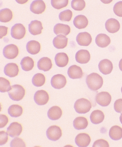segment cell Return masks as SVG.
Returning a JSON list of instances; mask_svg holds the SVG:
<instances>
[{
    "label": "cell",
    "instance_id": "1",
    "mask_svg": "<svg viewBox=\"0 0 122 147\" xmlns=\"http://www.w3.org/2000/svg\"><path fill=\"white\" fill-rule=\"evenodd\" d=\"M86 82L90 90L96 91L102 87L103 80L102 77L97 73H93L87 76Z\"/></svg>",
    "mask_w": 122,
    "mask_h": 147
},
{
    "label": "cell",
    "instance_id": "2",
    "mask_svg": "<svg viewBox=\"0 0 122 147\" xmlns=\"http://www.w3.org/2000/svg\"><path fill=\"white\" fill-rule=\"evenodd\" d=\"M8 93L11 100L19 101L24 97L25 90L23 86L19 84H15L11 86V88L8 92Z\"/></svg>",
    "mask_w": 122,
    "mask_h": 147
},
{
    "label": "cell",
    "instance_id": "3",
    "mask_svg": "<svg viewBox=\"0 0 122 147\" xmlns=\"http://www.w3.org/2000/svg\"><path fill=\"white\" fill-rule=\"evenodd\" d=\"M92 107L91 102L85 98L79 99L74 104L75 111L80 114H85L90 111Z\"/></svg>",
    "mask_w": 122,
    "mask_h": 147
},
{
    "label": "cell",
    "instance_id": "4",
    "mask_svg": "<svg viewBox=\"0 0 122 147\" xmlns=\"http://www.w3.org/2000/svg\"><path fill=\"white\" fill-rule=\"evenodd\" d=\"M26 33V30L21 24H15L11 29V35L14 39L20 40L24 37Z\"/></svg>",
    "mask_w": 122,
    "mask_h": 147
},
{
    "label": "cell",
    "instance_id": "5",
    "mask_svg": "<svg viewBox=\"0 0 122 147\" xmlns=\"http://www.w3.org/2000/svg\"><path fill=\"white\" fill-rule=\"evenodd\" d=\"M46 135L49 140L56 141L61 138L62 133L61 128L57 125L50 126L47 129Z\"/></svg>",
    "mask_w": 122,
    "mask_h": 147
},
{
    "label": "cell",
    "instance_id": "6",
    "mask_svg": "<svg viewBox=\"0 0 122 147\" xmlns=\"http://www.w3.org/2000/svg\"><path fill=\"white\" fill-rule=\"evenodd\" d=\"M19 53V49L15 45H8L3 49V55L5 58L9 59H13L15 58L18 55Z\"/></svg>",
    "mask_w": 122,
    "mask_h": 147
},
{
    "label": "cell",
    "instance_id": "7",
    "mask_svg": "<svg viewBox=\"0 0 122 147\" xmlns=\"http://www.w3.org/2000/svg\"><path fill=\"white\" fill-rule=\"evenodd\" d=\"M112 97L107 92H103L97 94L95 97L96 103L102 107H107L110 104Z\"/></svg>",
    "mask_w": 122,
    "mask_h": 147
},
{
    "label": "cell",
    "instance_id": "8",
    "mask_svg": "<svg viewBox=\"0 0 122 147\" xmlns=\"http://www.w3.org/2000/svg\"><path fill=\"white\" fill-rule=\"evenodd\" d=\"M67 83L66 79L64 76L58 74L52 77L51 81L52 87L55 89H59L64 88Z\"/></svg>",
    "mask_w": 122,
    "mask_h": 147
},
{
    "label": "cell",
    "instance_id": "9",
    "mask_svg": "<svg viewBox=\"0 0 122 147\" xmlns=\"http://www.w3.org/2000/svg\"><path fill=\"white\" fill-rule=\"evenodd\" d=\"M49 97L48 93L44 90H38L35 93L34 100L35 103L39 105L46 104L49 101Z\"/></svg>",
    "mask_w": 122,
    "mask_h": 147
},
{
    "label": "cell",
    "instance_id": "10",
    "mask_svg": "<svg viewBox=\"0 0 122 147\" xmlns=\"http://www.w3.org/2000/svg\"><path fill=\"white\" fill-rule=\"evenodd\" d=\"M23 131V127L21 124L18 122L11 123L7 127V132L9 136L15 138L18 137Z\"/></svg>",
    "mask_w": 122,
    "mask_h": 147
},
{
    "label": "cell",
    "instance_id": "11",
    "mask_svg": "<svg viewBox=\"0 0 122 147\" xmlns=\"http://www.w3.org/2000/svg\"><path fill=\"white\" fill-rule=\"evenodd\" d=\"M76 40L79 45L87 46L91 44L92 38L89 33L83 32L79 33L76 38Z\"/></svg>",
    "mask_w": 122,
    "mask_h": 147
},
{
    "label": "cell",
    "instance_id": "12",
    "mask_svg": "<svg viewBox=\"0 0 122 147\" xmlns=\"http://www.w3.org/2000/svg\"><path fill=\"white\" fill-rule=\"evenodd\" d=\"M46 9V5L43 1L36 0L33 1L30 6V10L36 14L42 13Z\"/></svg>",
    "mask_w": 122,
    "mask_h": 147
},
{
    "label": "cell",
    "instance_id": "13",
    "mask_svg": "<svg viewBox=\"0 0 122 147\" xmlns=\"http://www.w3.org/2000/svg\"><path fill=\"white\" fill-rule=\"evenodd\" d=\"M91 138L88 134L81 133L78 134L75 138L76 144L79 147H87L89 145Z\"/></svg>",
    "mask_w": 122,
    "mask_h": 147
},
{
    "label": "cell",
    "instance_id": "14",
    "mask_svg": "<svg viewBox=\"0 0 122 147\" xmlns=\"http://www.w3.org/2000/svg\"><path fill=\"white\" fill-rule=\"evenodd\" d=\"M99 68L101 72L106 75L111 73L113 69V65L110 60L105 59L99 62Z\"/></svg>",
    "mask_w": 122,
    "mask_h": 147
},
{
    "label": "cell",
    "instance_id": "15",
    "mask_svg": "<svg viewBox=\"0 0 122 147\" xmlns=\"http://www.w3.org/2000/svg\"><path fill=\"white\" fill-rule=\"evenodd\" d=\"M43 29L42 23L39 20H33L28 25L29 32L33 36L41 34Z\"/></svg>",
    "mask_w": 122,
    "mask_h": 147
},
{
    "label": "cell",
    "instance_id": "16",
    "mask_svg": "<svg viewBox=\"0 0 122 147\" xmlns=\"http://www.w3.org/2000/svg\"><path fill=\"white\" fill-rule=\"evenodd\" d=\"M19 67L17 64L10 63L6 65L4 68V73L6 76L10 78L16 76L19 72Z\"/></svg>",
    "mask_w": 122,
    "mask_h": 147
},
{
    "label": "cell",
    "instance_id": "17",
    "mask_svg": "<svg viewBox=\"0 0 122 147\" xmlns=\"http://www.w3.org/2000/svg\"><path fill=\"white\" fill-rule=\"evenodd\" d=\"M67 74L69 77L73 79H80L83 76L81 68L76 65H72L69 67Z\"/></svg>",
    "mask_w": 122,
    "mask_h": 147
},
{
    "label": "cell",
    "instance_id": "18",
    "mask_svg": "<svg viewBox=\"0 0 122 147\" xmlns=\"http://www.w3.org/2000/svg\"><path fill=\"white\" fill-rule=\"evenodd\" d=\"M105 28L109 33H114L119 31L120 24L116 19L110 18L107 20L105 24Z\"/></svg>",
    "mask_w": 122,
    "mask_h": 147
},
{
    "label": "cell",
    "instance_id": "19",
    "mask_svg": "<svg viewBox=\"0 0 122 147\" xmlns=\"http://www.w3.org/2000/svg\"><path fill=\"white\" fill-rule=\"evenodd\" d=\"M90 55L88 51L85 49L79 50L76 54L75 60L77 62L81 64H85L89 62Z\"/></svg>",
    "mask_w": 122,
    "mask_h": 147
},
{
    "label": "cell",
    "instance_id": "20",
    "mask_svg": "<svg viewBox=\"0 0 122 147\" xmlns=\"http://www.w3.org/2000/svg\"><path fill=\"white\" fill-rule=\"evenodd\" d=\"M68 39L66 36L62 35H59L54 38L53 44L57 49H64L68 44Z\"/></svg>",
    "mask_w": 122,
    "mask_h": 147
},
{
    "label": "cell",
    "instance_id": "21",
    "mask_svg": "<svg viewBox=\"0 0 122 147\" xmlns=\"http://www.w3.org/2000/svg\"><path fill=\"white\" fill-rule=\"evenodd\" d=\"M55 64L60 67H64L68 64L69 58L67 54L64 53H59L55 57Z\"/></svg>",
    "mask_w": 122,
    "mask_h": 147
},
{
    "label": "cell",
    "instance_id": "22",
    "mask_svg": "<svg viewBox=\"0 0 122 147\" xmlns=\"http://www.w3.org/2000/svg\"><path fill=\"white\" fill-rule=\"evenodd\" d=\"M52 66L51 60L47 57H42L37 62V67L39 69L44 71H49Z\"/></svg>",
    "mask_w": 122,
    "mask_h": 147
},
{
    "label": "cell",
    "instance_id": "23",
    "mask_svg": "<svg viewBox=\"0 0 122 147\" xmlns=\"http://www.w3.org/2000/svg\"><path fill=\"white\" fill-rule=\"evenodd\" d=\"M95 42L97 45L101 48H105L109 46L111 43L110 37L105 34H99L96 37Z\"/></svg>",
    "mask_w": 122,
    "mask_h": 147
},
{
    "label": "cell",
    "instance_id": "24",
    "mask_svg": "<svg viewBox=\"0 0 122 147\" xmlns=\"http://www.w3.org/2000/svg\"><path fill=\"white\" fill-rule=\"evenodd\" d=\"M62 113V111L59 107L55 106L49 109L47 112V116L51 120L55 121L61 118Z\"/></svg>",
    "mask_w": 122,
    "mask_h": 147
},
{
    "label": "cell",
    "instance_id": "25",
    "mask_svg": "<svg viewBox=\"0 0 122 147\" xmlns=\"http://www.w3.org/2000/svg\"><path fill=\"white\" fill-rule=\"evenodd\" d=\"M41 45L38 41L31 40L27 43V50L30 54L35 55L39 52L41 50Z\"/></svg>",
    "mask_w": 122,
    "mask_h": 147
},
{
    "label": "cell",
    "instance_id": "26",
    "mask_svg": "<svg viewBox=\"0 0 122 147\" xmlns=\"http://www.w3.org/2000/svg\"><path fill=\"white\" fill-rule=\"evenodd\" d=\"M53 31L56 35L63 34L66 36L70 33L71 28L67 25L58 23L54 27Z\"/></svg>",
    "mask_w": 122,
    "mask_h": 147
},
{
    "label": "cell",
    "instance_id": "27",
    "mask_svg": "<svg viewBox=\"0 0 122 147\" xmlns=\"http://www.w3.org/2000/svg\"><path fill=\"white\" fill-rule=\"evenodd\" d=\"M73 24L76 28L81 29L86 28L88 24V20L85 16L79 15L74 19Z\"/></svg>",
    "mask_w": 122,
    "mask_h": 147
},
{
    "label": "cell",
    "instance_id": "28",
    "mask_svg": "<svg viewBox=\"0 0 122 147\" xmlns=\"http://www.w3.org/2000/svg\"><path fill=\"white\" fill-rule=\"evenodd\" d=\"M104 115L102 111L95 110L92 112L90 116V119L92 123L98 124L101 123L104 119Z\"/></svg>",
    "mask_w": 122,
    "mask_h": 147
},
{
    "label": "cell",
    "instance_id": "29",
    "mask_svg": "<svg viewBox=\"0 0 122 147\" xmlns=\"http://www.w3.org/2000/svg\"><path fill=\"white\" fill-rule=\"evenodd\" d=\"M88 124V120L83 117H79L76 118L73 123L74 128L77 130H84L86 129Z\"/></svg>",
    "mask_w": 122,
    "mask_h": 147
},
{
    "label": "cell",
    "instance_id": "30",
    "mask_svg": "<svg viewBox=\"0 0 122 147\" xmlns=\"http://www.w3.org/2000/svg\"><path fill=\"white\" fill-rule=\"evenodd\" d=\"M109 136L112 140H118L122 138V128L115 125L111 127L109 132Z\"/></svg>",
    "mask_w": 122,
    "mask_h": 147
},
{
    "label": "cell",
    "instance_id": "31",
    "mask_svg": "<svg viewBox=\"0 0 122 147\" xmlns=\"http://www.w3.org/2000/svg\"><path fill=\"white\" fill-rule=\"evenodd\" d=\"M22 69L25 71H29L32 70L34 66V62L32 58L26 57L22 59L20 62Z\"/></svg>",
    "mask_w": 122,
    "mask_h": 147
},
{
    "label": "cell",
    "instance_id": "32",
    "mask_svg": "<svg viewBox=\"0 0 122 147\" xmlns=\"http://www.w3.org/2000/svg\"><path fill=\"white\" fill-rule=\"evenodd\" d=\"M23 108L20 105H13L9 107L8 110V113L9 115L12 117H17L23 114Z\"/></svg>",
    "mask_w": 122,
    "mask_h": 147
},
{
    "label": "cell",
    "instance_id": "33",
    "mask_svg": "<svg viewBox=\"0 0 122 147\" xmlns=\"http://www.w3.org/2000/svg\"><path fill=\"white\" fill-rule=\"evenodd\" d=\"M12 12L11 9L5 8L0 11V21L2 23H7L10 22L13 18Z\"/></svg>",
    "mask_w": 122,
    "mask_h": 147
},
{
    "label": "cell",
    "instance_id": "34",
    "mask_svg": "<svg viewBox=\"0 0 122 147\" xmlns=\"http://www.w3.org/2000/svg\"><path fill=\"white\" fill-rule=\"evenodd\" d=\"M32 82L33 85L36 87H41L45 84V76L42 73L36 74L33 76Z\"/></svg>",
    "mask_w": 122,
    "mask_h": 147
},
{
    "label": "cell",
    "instance_id": "35",
    "mask_svg": "<svg viewBox=\"0 0 122 147\" xmlns=\"http://www.w3.org/2000/svg\"><path fill=\"white\" fill-rule=\"evenodd\" d=\"M11 87L10 85L9 81L4 78H0V91L1 92L4 93L8 92L11 90Z\"/></svg>",
    "mask_w": 122,
    "mask_h": 147
},
{
    "label": "cell",
    "instance_id": "36",
    "mask_svg": "<svg viewBox=\"0 0 122 147\" xmlns=\"http://www.w3.org/2000/svg\"><path fill=\"white\" fill-rule=\"evenodd\" d=\"M71 7L76 11L83 10L85 6V3L83 0H73L71 2Z\"/></svg>",
    "mask_w": 122,
    "mask_h": 147
},
{
    "label": "cell",
    "instance_id": "37",
    "mask_svg": "<svg viewBox=\"0 0 122 147\" xmlns=\"http://www.w3.org/2000/svg\"><path fill=\"white\" fill-rule=\"evenodd\" d=\"M69 3L68 0H52L51 4L54 8L59 9L66 7Z\"/></svg>",
    "mask_w": 122,
    "mask_h": 147
},
{
    "label": "cell",
    "instance_id": "38",
    "mask_svg": "<svg viewBox=\"0 0 122 147\" xmlns=\"http://www.w3.org/2000/svg\"><path fill=\"white\" fill-rule=\"evenodd\" d=\"M72 11L69 9H66L60 13L59 17L61 21L69 22L72 19Z\"/></svg>",
    "mask_w": 122,
    "mask_h": 147
},
{
    "label": "cell",
    "instance_id": "39",
    "mask_svg": "<svg viewBox=\"0 0 122 147\" xmlns=\"http://www.w3.org/2000/svg\"><path fill=\"white\" fill-rule=\"evenodd\" d=\"M11 147H26V144L22 139L15 137L13 140L10 143Z\"/></svg>",
    "mask_w": 122,
    "mask_h": 147
},
{
    "label": "cell",
    "instance_id": "40",
    "mask_svg": "<svg viewBox=\"0 0 122 147\" xmlns=\"http://www.w3.org/2000/svg\"><path fill=\"white\" fill-rule=\"evenodd\" d=\"M113 9L115 15L122 17V1L116 3L114 6Z\"/></svg>",
    "mask_w": 122,
    "mask_h": 147
},
{
    "label": "cell",
    "instance_id": "41",
    "mask_svg": "<svg viewBox=\"0 0 122 147\" xmlns=\"http://www.w3.org/2000/svg\"><path fill=\"white\" fill-rule=\"evenodd\" d=\"M93 147H109V145L107 142L103 139H100L94 142Z\"/></svg>",
    "mask_w": 122,
    "mask_h": 147
},
{
    "label": "cell",
    "instance_id": "42",
    "mask_svg": "<svg viewBox=\"0 0 122 147\" xmlns=\"http://www.w3.org/2000/svg\"><path fill=\"white\" fill-rule=\"evenodd\" d=\"M0 145H3L5 144L8 140L7 132L4 131H1L0 132Z\"/></svg>",
    "mask_w": 122,
    "mask_h": 147
},
{
    "label": "cell",
    "instance_id": "43",
    "mask_svg": "<svg viewBox=\"0 0 122 147\" xmlns=\"http://www.w3.org/2000/svg\"><path fill=\"white\" fill-rule=\"evenodd\" d=\"M114 109L117 113H122V99H118L115 101L114 105Z\"/></svg>",
    "mask_w": 122,
    "mask_h": 147
},
{
    "label": "cell",
    "instance_id": "44",
    "mask_svg": "<svg viewBox=\"0 0 122 147\" xmlns=\"http://www.w3.org/2000/svg\"><path fill=\"white\" fill-rule=\"evenodd\" d=\"M1 123H0V127L1 128L5 127L9 122V119L5 115L1 114Z\"/></svg>",
    "mask_w": 122,
    "mask_h": 147
},
{
    "label": "cell",
    "instance_id": "45",
    "mask_svg": "<svg viewBox=\"0 0 122 147\" xmlns=\"http://www.w3.org/2000/svg\"><path fill=\"white\" fill-rule=\"evenodd\" d=\"M8 29V28L3 26H0V31H1V39L3 37L6 36L7 34Z\"/></svg>",
    "mask_w": 122,
    "mask_h": 147
},
{
    "label": "cell",
    "instance_id": "46",
    "mask_svg": "<svg viewBox=\"0 0 122 147\" xmlns=\"http://www.w3.org/2000/svg\"><path fill=\"white\" fill-rule=\"evenodd\" d=\"M28 1H17V0L16 1L17 2L20 4H25V3H26Z\"/></svg>",
    "mask_w": 122,
    "mask_h": 147
},
{
    "label": "cell",
    "instance_id": "47",
    "mask_svg": "<svg viewBox=\"0 0 122 147\" xmlns=\"http://www.w3.org/2000/svg\"><path fill=\"white\" fill-rule=\"evenodd\" d=\"M119 65L120 69L122 71V59L120 60Z\"/></svg>",
    "mask_w": 122,
    "mask_h": 147
},
{
    "label": "cell",
    "instance_id": "48",
    "mask_svg": "<svg viewBox=\"0 0 122 147\" xmlns=\"http://www.w3.org/2000/svg\"><path fill=\"white\" fill-rule=\"evenodd\" d=\"M120 122H121V123L122 124V113H121V115H120Z\"/></svg>",
    "mask_w": 122,
    "mask_h": 147
},
{
    "label": "cell",
    "instance_id": "49",
    "mask_svg": "<svg viewBox=\"0 0 122 147\" xmlns=\"http://www.w3.org/2000/svg\"><path fill=\"white\" fill-rule=\"evenodd\" d=\"M121 92H122V88H121Z\"/></svg>",
    "mask_w": 122,
    "mask_h": 147
}]
</instances>
